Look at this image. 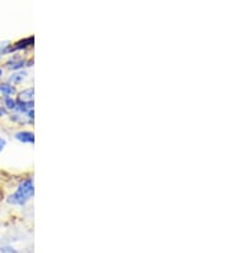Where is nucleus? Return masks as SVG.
Instances as JSON below:
<instances>
[{"label": "nucleus", "instance_id": "1", "mask_svg": "<svg viewBox=\"0 0 230 253\" xmlns=\"http://www.w3.org/2000/svg\"><path fill=\"white\" fill-rule=\"evenodd\" d=\"M35 185L32 178L22 180L18 184L17 189L8 197V202L13 206H25L31 198L34 197Z\"/></svg>", "mask_w": 230, "mask_h": 253}, {"label": "nucleus", "instance_id": "2", "mask_svg": "<svg viewBox=\"0 0 230 253\" xmlns=\"http://www.w3.org/2000/svg\"><path fill=\"white\" fill-rule=\"evenodd\" d=\"M17 102L34 108V88L31 87V88H27V90L19 92L18 97H17Z\"/></svg>", "mask_w": 230, "mask_h": 253}, {"label": "nucleus", "instance_id": "3", "mask_svg": "<svg viewBox=\"0 0 230 253\" xmlns=\"http://www.w3.org/2000/svg\"><path fill=\"white\" fill-rule=\"evenodd\" d=\"M27 64H30V63L27 62V60H25L23 58H21V56H12V58L8 60V62L5 63L6 68L10 69V71H19L21 68H23V67H26Z\"/></svg>", "mask_w": 230, "mask_h": 253}, {"label": "nucleus", "instance_id": "4", "mask_svg": "<svg viewBox=\"0 0 230 253\" xmlns=\"http://www.w3.org/2000/svg\"><path fill=\"white\" fill-rule=\"evenodd\" d=\"M15 139L22 143H34L35 142V136L32 132L28 130H21V132L15 133Z\"/></svg>", "mask_w": 230, "mask_h": 253}, {"label": "nucleus", "instance_id": "5", "mask_svg": "<svg viewBox=\"0 0 230 253\" xmlns=\"http://www.w3.org/2000/svg\"><path fill=\"white\" fill-rule=\"evenodd\" d=\"M0 92L3 95V97H13V95H15V87L12 84L6 82V84H0Z\"/></svg>", "mask_w": 230, "mask_h": 253}, {"label": "nucleus", "instance_id": "6", "mask_svg": "<svg viewBox=\"0 0 230 253\" xmlns=\"http://www.w3.org/2000/svg\"><path fill=\"white\" fill-rule=\"evenodd\" d=\"M26 77H27V73H26V72L17 71L15 73H13L12 76H10L9 80H8V82L14 86V84H19L21 82H23V81L26 80Z\"/></svg>", "mask_w": 230, "mask_h": 253}, {"label": "nucleus", "instance_id": "7", "mask_svg": "<svg viewBox=\"0 0 230 253\" xmlns=\"http://www.w3.org/2000/svg\"><path fill=\"white\" fill-rule=\"evenodd\" d=\"M3 106L6 110H15V106H17V100H14L13 97H3Z\"/></svg>", "mask_w": 230, "mask_h": 253}, {"label": "nucleus", "instance_id": "8", "mask_svg": "<svg viewBox=\"0 0 230 253\" xmlns=\"http://www.w3.org/2000/svg\"><path fill=\"white\" fill-rule=\"evenodd\" d=\"M1 252L3 253H15L14 248H12L10 246H6V247H1Z\"/></svg>", "mask_w": 230, "mask_h": 253}, {"label": "nucleus", "instance_id": "9", "mask_svg": "<svg viewBox=\"0 0 230 253\" xmlns=\"http://www.w3.org/2000/svg\"><path fill=\"white\" fill-rule=\"evenodd\" d=\"M5 146H6V141L3 138V137H0V154L4 151Z\"/></svg>", "mask_w": 230, "mask_h": 253}, {"label": "nucleus", "instance_id": "10", "mask_svg": "<svg viewBox=\"0 0 230 253\" xmlns=\"http://www.w3.org/2000/svg\"><path fill=\"white\" fill-rule=\"evenodd\" d=\"M6 114H8V110H6L4 106H0V118L4 117V115H6Z\"/></svg>", "mask_w": 230, "mask_h": 253}, {"label": "nucleus", "instance_id": "11", "mask_svg": "<svg viewBox=\"0 0 230 253\" xmlns=\"http://www.w3.org/2000/svg\"><path fill=\"white\" fill-rule=\"evenodd\" d=\"M1 76H3V69L0 68V78H1Z\"/></svg>", "mask_w": 230, "mask_h": 253}]
</instances>
